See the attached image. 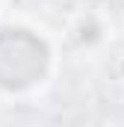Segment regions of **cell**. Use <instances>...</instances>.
Instances as JSON below:
<instances>
[{
    "label": "cell",
    "mask_w": 124,
    "mask_h": 127,
    "mask_svg": "<svg viewBox=\"0 0 124 127\" xmlns=\"http://www.w3.org/2000/svg\"><path fill=\"white\" fill-rule=\"evenodd\" d=\"M53 65V50L44 35L30 27H0V92L27 95L38 89Z\"/></svg>",
    "instance_id": "1"
},
{
    "label": "cell",
    "mask_w": 124,
    "mask_h": 127,
    "mask_svg": "<svg viewBox=\"0 0 124 127\" xmlns=\"http://www.w3.org/2000/svg\"><path fill=\"white\" fill-rule=\"evenodd\" d=\"M121 74H124V59H121Z\"/></svg>",
    "instance_id": "2"
}]
</instances>
